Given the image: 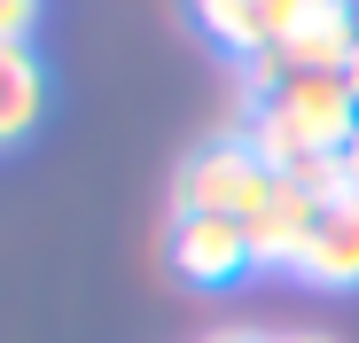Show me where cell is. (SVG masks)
I'll use <instances>...</instances> for the list:
<instances>
[{"label": "cell", "mask_w": 359, "mask_h": 343, "mask_svg": "<svg viewBox=\"0 0 359 343\" xmlns=\"http://www.w3.org/2000/svg\"><path fill=\"white\" fill-rule=\"evenodd\" d=\"M273 195V172L266 156L243 141V133H211L188 164H180V180H172V211H196V218H234V226H250Z\"/></svg>", "instance_id": "6da1fadb"}, {"label": "cell", "mask_w": 359, "mask_h": 343, "mask_svg": "<svg viewBox=\"0 0 359 343\" xmlns=\"http://www.w3.org/2000/svg\"><path fill=\"white\" fill-rule=\"evenodd\" d=\"M164 258H172V273L188 281V289H226V281L250 273V226L172 211V226H164Z\"/></svg>", "instance_id": "7a4b0ae2"}, {"label": "cell", "mask_w": 359, "mask_h": 343, "mask_svg": "<svg viewBox=\"0 0 359 343\" xmlns=\"http://www.w3.org/2000/svg\"><path fill=\"white\" fill-rule=\"evenodd\" d=\"M313 226H320V195L273 180L266 211L250 218V265H258V273H297L305 250H313Z\"/></svg>", "instance_id": "3957f363"}, {"label": "cell", "mask_w": 359, "mask_h": 343, "mask_svg": "<svg viewBox=\"0 0 359 343\" xmlns=\"http://www.w3.org/2000/svg\"><path fill=\"white\" fill-rule=\"evenodd\" d=\"M297 281H313V289H359V195L320 203V226H313V250L297 265Z\"/></svg>", "instance_id": "277c9868"}, {"label": "cell", "mask_w": 359, "mask_h": 343, "mask_svg": "<svg viewBox=\"0 0 359 343\" xmlns=\"http://www.w3.org/2000/svg\"><path fill=\"white\" fill-rule=\"evenodd\" d=\"M188 8L211 31V47L234 55V63H250V55L273 47V0H188Z\"/></svg>", "instance_id": "5b68a950"}, {"label": "cell", "mask_w": 359, "mask_h": 343, "mask_svg": "<svg viewBox=\"0 0 359 343\" xmlns=\"http://www.w3.org/2000/svg\"><path fill=\"white\" fill-rule=\"evenodd\" d=\"M39 109H47V78L32 63V47H0V148L16 133H32Z\"/></svg>", "instance_id": "8992f818"}, {"label": "cell", "mask_w": 359, "mask_h": 343, "mask_svg": "<svg viewBox=\"0 0 359 343\" xmlns=\"http://www.w3.org/2000/svg\"><path fill=\"white\" fill-rule=\"evenodd\" d=\"M39 24V0H0V47H32Z\"/></svg>", "instance_id": "52a82bcc"}, {"label": "cell", "mask_w": 359, "mask_h": 343, "mask_svg": "<svg viewBox=\"0 0 359 343\" xmlns=\"http://www.w3.org/2000/svg\"><path fill=\"white\" fill-rule=\"evenodd\" d=\"M336 180H344V195H359V133H351L344 156H336Z\"/></svg>", "instance_id": "ba28073f"}, {"label": "cell", "mask_w": 359, "mask_h": 343, "mask_svg": "<svg viewBox=\"0 0 359 343\" xmlns=\"http://www.w3.org/2000/svg\"><path fill=\"white\" fill-rule=\"evenodd\" d=\"M203 343H273V335H258V328H226V335H203Z\"/></svg>", "instance_id": "9c48e42d"}, {"label": "cell", "mask_w": 359, "mask_h": 343, "mask_svg": "<svg viewBox=\"0 0 359 343\" xmlns=\"http://www.w3.org/2000/svg\"><path fill=\"white\" fill-rule=\"evenodd\" d=\"M281 343H336V335H281Z\"/></svg>", "instance_id": "30bf717a"}, {"label": "cell", "mask_w": 359, "mask_h": 343, "mask_svg": "<svg viewBox=\"0 0 359 343\" xmlns=\"http://www.w3.org/2000/svg\"><path fill=\"white\" fill-rule=\"evenodd\" d=\"M351 86H359V63H351Z\"/></svg>", "instance_id": "8fae6325"}]
</instances>
